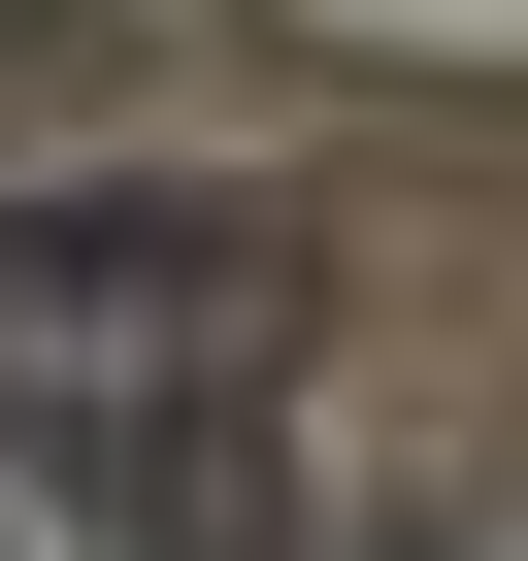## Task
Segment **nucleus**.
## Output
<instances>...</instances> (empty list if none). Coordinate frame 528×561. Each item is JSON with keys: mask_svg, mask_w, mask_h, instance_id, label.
Segmentation results:
<instances>
[{"mask_svg": "<svg viewBox=\"0 0 528 561\" xmlns=\"http://www.w3.org/2000/svg\"><path fill=\"white\" fill-rule=\"evenodd\" d=\"M331 331V231L298 198H231V165H67V198H0V430H231L264 364Z\"/></svg>", "mask_w": 528, "mask_h": 561, "instance_id": "f257e3e1", "label": "nucleus"}]
</instances>
